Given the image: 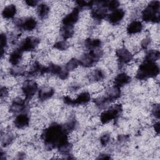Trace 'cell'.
I'll return each mask as SVG.
<instances>
[{"label": "cell", "mask_w": 160, "mask_h": 160, "mask_svg": "<svg viewBox=\"0 0 160 160\" xmlns=\"http://www.w3.org/2000/svg\"><path fill=\"white\" fill-rule=\"evenodd\" d=\"M68 134L64 125L53 122L42 131L41 138L46 149L59 150L70 143Z\"/></svg>", "instance_id": "6da1fadb"}, {"label": "cell", "mask_w": 160, "mask_h": 160, "mask_svg": "<svg viewBox=\"0 0 160 160\" xmlns=\"http://www.w3.org/2000/svg\"><path fill=\"white\" fill-rule=\"evenodd\" d=\"M159 74V67L156 62L143 61L139 66L136 78L139 80H146L156 77Z\"/></svg>", "instance_id": "7a4b0ae2"}, {"label": "cell", "mask_w": 160, "mask_h": 160, "mask_svg": "<svg viewBox=\"0 0 160 160\" xmlns=\"http://www.w3.org/2000/svg\"><path fill=\"white\" fill-rule=\"evenodd\" d=\"M142 19L146 22L158 23L160 19V2L152 1L141 12Z\"/></svg>", "instance_id": "3957f363"}, {"label": "cell", "mask_w": 160, "mask_h": 160, "mask_svg": "<svg viewBox=\"0 0 160 160\" xmlns=\"http://www.w3.org/2000/svg\"><path fill=\"white\" fill-rule=\"evenodd\" d=\"M103 56V51L101 49L90 50L82 55L79 59L80 66L84 68H91L97 64Z\"/></svg>", "instance_id": "277c9868"}, {"label": "cell", "mask_w": 160, "mask_h": 160, "mask_svg": "<svg viewBox=\"0 0 160 160\" xmlns=\"http://www.w3.org/2000/svg\"><path fill=\"white\" fill-rule=\"evenodd\" d=\"M122 111V106L120 104H116L111 106L108 109L104 111L100 115V121L105 124L112 120L117 119Z\"/></svg>", "instance_id": "5b68a950"}, {"label": "cell", "mask_w": 160, "mask_h": 160, "mask_svg": "<svg viewBox=\"0 0 160 160\" xmlns=\"http://www.w3.org/2000/svg\"><path fill=\"white\" fill-rule=\"evenodd\" d=\"M21 90L25 99L29 101L38 92V84L35 81L28 79L23 82Z\"/></svg>", "instance_id": "8992f818"}, {"label": "cell", "mask_w": 160, "mask_h": 160, "mask_svg": "<svg viewBox=\"0 0 160 160\" xmlns=\"http://www.w3.org/2000/svg\"><path fill=\"white\" fill-rule=\"evenodd\" d=\"M28 108V101L18 97L12 101L9 107V111L12 113L19 114L27 112Z\"/></svg>", "instance_id": "52a82bcc"}, {"label": "cell", "mask_w": 160, "mask_h": 160, "mask_svg": "<svg viewBox=\"0 0 160 160\" xmlns=\"http://www.w3.org/2000/svg\"><path fill=\"white\" fill-rule=\"evenodd\" d=\"M15 25L19 30L31 31L36 28L38 22L36 19L32 17H27L16 20L15 21Z\"/></svg>", "instance_id": "ba28073f"}, {"label": "cell", "mask_w": 160, "mask_h": 160, "mask_svg": "<svg viewBox=\"0 0 160 160\" xmlns=\"http://www.w3.org/2000/svg\"><path fill=\"white\" fill-rule=\"evenodd\" d=\"M91 100V95L88 92L84 91L80 93L76 98L72 99L68 96L63 98V101L66 104L69 106L83 105L88 103Z\"/></svg>", "instance_id": "9c48e42d"}, {"label": "cell", "mask_w": 160, "mask_h": 160, "mask_svg": "<svg viewBox=\"0 0 160 160\" xmlns=\"http://www.w3.org/2000/svg\"><path fill=\"white\" fill-rule=\"evenodd\" d=\"M40 39L35 36H28L19 44L18 48L24 52L32 51L36 49L39 44Z\"/></svg>", "instance_id": "30bf717a"}, {"label": "cell", "mask_w": 160, "mask_h": 160, "mask_svg": "<svg viewBox=\"0 0 160 160\" xmlns=\"http://www.w3.org/2000/svg\"><path fill=\"white\" fill-rule=\"evenodd\" d=\"M47 73L56 76L62 80L66 79L69 76V71L65 68L54 63H50L47 66Z\"/></svg>", "instance_id": "8fae6325"}, {"label": "cell", "mask_w": 160, "mask_h": 160, "mask_svg": "<svg viewBox=\"0 0 160 160\" xmlns=\"http://www.w3.org/2000/svg\"><path fill=\"white\" fill-rule=\"evenodd\" d=\"M80 9L75 7L71 12L66 14L62 19V26L74 27V25L78 22L79 18Z\"/></svg>", "instance_id": "7c38bea8"}, {"label": "cell", "mask_w": 160, "mask_h": 160, "mask_svg": "<svg viewBox=\"0 0 160 160\" xmlns=\"http://www.w3.org/2000/svg\"><path fill=\"white\" fill-rule=\"evenodd\" d=\"M116 56L119 64L122 66L130 62L133 58L132 54L126 48H121L116 51Z\"/></svg>", "instance_id": "4fadbf2b"}, {"label": "cell", "mask_w": 160, "mask_h": 160, "mask_svg": "<svg viewBox=\"0 0 160 160\" xmlns=\"http://www.w3.org/2000/svg\"><path fill=\"white\" fill-rule=\"evenodd\" d=\"M44 74H47V66L41 64L38 61H35L31 64L27 73L28 76L29 77L36 76Z\"/></svg>", "instance_id": "5bb4252c"}, {"label": "cell", "mask_w": 160, "mask_h": 160, "mask_svg": "<svg viewBox=\"0 0 160 160\" xmlns=\"http://www.w3.org/2000/svg\"><path fill=\"white\" fill-rule=\"evenodd\" d=\"M30 122V118L27 112L18 114L13 121L14 126L19 129H22L27 128Z\"/></svg>", "instance_id": "9a60e30c"}, {"label": "cell", "mask_w": 160, "mask_h": 160, "mask_svg": "<svg viewBox=\"0 0 160 160\" xmlns=\"http://www.w3.org/2000/svg\"><path fill=\"white\" fill-rule=\"evenodd\" d=\"M125 16V11L122 8H118L111 12L107 16L109 22L112 25H116L120 23Z\"/></svg>", "instance_id": "2e32d148"}, {"label": "cell", "mask_w": 160, "mask_h": 160, "mask_svg": "<svg viewBox=\"0 0 160 160\" xmlns=\"http://www.w3.org/2000/svg\"><path fill=\"white\" fill-rule=\"evenodd\" d=\"M121 96V88H119L113 86L107 89V91L105 92V94L103 96L109 102H111L112 101H114L120 98Z\"/></svg>", "instance_id": "e0dca14e"}, {"label": "cell", "mask_w": 160, "mask_h": 160, "mask_svg": "<svg viewBox=\"0 0 160 160\" xmlns=\"http://www.w3.org/2000/svg\"><path fill=\"white\" fill-rule=\"evenodd\" d=\"M131 81V78L125 72H121L117 74L113 80V86L121 88L129 84Z\"/></svg>", "instance_id": "ac0fdd59"}, {"label": "cell", "mask_w": 160, "mask_h": 160, "mask_svg": "<svg viewBox=\"0 0 160 160\" xmlns=\"http://www.w3.org/2000/svg\"><path fill=\"white\" fill-rule=\"evenodd\" d=\"M55 91L51 87H46L39 89L38 99L40 101L43 102L51 99L54 94Z\"/></svg>", "instance_id": "d6986e66"}, {"label": "cell", "mask_w": 160, "mask_h": 160, "mask_svg": "<svg viewBox=\"0 0 160 160\" xmlns=\"http://www.w3.org/2000/svg\"><path fill=\"white\" fill-rule=\"evenodd\" d=\"M143 29V24L140 21L134 20L127 26L126 32L128 34H135L139 33Z\"/></svg>", "instance_id": "ffe728a7"}, {"label": "cell", "mask_w": 160, "mask_h": 160, "mask_svg": "<svg viewBox=\"0 0 160 160\" xmlns=\"http://www.w3.org/2000/svg\"><path fill=\"white\" fill-rule=\"evenodd\" d=\"M23 52L19 48H16L13 50L9 56V62L12 66H16L19 64L21 61L22 59Z\"/></svg>", "instance_id": "44dd1931"}, {"label": "cell", "mask_w": 160, "mask_h": 160, "mask_svg": "<svg viewBox=\"0 0 160 160\" xmlns=\"http://www.w3.org/2000/svg\"><path fill=\"white\" fill-rule=\"evenodd\" d=\"M83 44L86 49H89V51L95 50L100 49L102 46V41L99 39L88 38L84 41Z\"/></svg>", "instance_id": "7402d4cb"}, {"label": "cell", "mask_w": 160, "mask_h": 160, "mask_svg": "<svg viewBox=\"0 0 160 160\" xmlns=\"http://www.w3.org/2000/svg\"><path fill=\"white\" fill-rule=\"evenodd\" d=\"M17 12V8L15 4H11L4 8L2 11V16L4 19H9L14 17Z\"/></svg>", "instance_id": "603a6c76"}, {"label": "cell", "mask_w": 160, "mask_h": 160, "mask_svg": "<svg viewBox=\"0 0 160 160\" xmlns=\"http://www.w3.org/2000/svg\"><path fill=\"white\" fill-rule=\"evenodd\" d=\"M50 11L49 6L46 3H41L38 5L37 14L39 19H44L47 18Z\"/></svg>", "instance_id": "cb8c5ba5"}, {"label": "cell", "mask_w": 160, "mask_h": 160, "mask_svg": "<svg viewBox=\"0 0 160 160\" xmlns=\"http://www.w3.org/2000/svg\"><path fill=\"white\" fill-rule=\"evenodd\" d=\"M106 78V73L101 69H96L90 72L89 78L90 80L98 82L103 80Z\"/></svg>", "instance_id": "d4e9b609"}, {"label": "cell", "mask_w": 160, "mask_h": 160, "mask_svg": "<svg viewBox=\"0 0 160 160\" xmlns=\"http://www.w3.org/2000/svg\"><path fill=\"white\" fill-rule=\"evenodd\" d=\"M74 33V27L62 26L60 29V34L64 40L68 39L72 37Z\"/></svg>", "instance_id": "484cf974"}, {"label": "cell", "mask_w": 160, "mask_h": 160, "mask_svg": "<svg viewBox=\"0 0 160 160\" xmlns=\"http://www.w3.org/2000/svg\"><path fill=\"white\" fill-rule=\"evenodd\" d=\"M26 67L24 65H16V66H13L10 70H9V73L11 75L13 76H23L26 73Z\"/></svg>", "instance_id": "4316f807"}, {"label": "cell", "mask_w": 160, "mask_h": 160, "mask_svg": "<svg viewBox=\"0 0 160 160\" xmlns=\"http://www.w3.org/2000/svg\"><path fill=\"white\" fill-rule=\"evenodd\" d=\"M160 57V52L158 50L156 49H151L149 50L145 54L144 61H151V62H156L159 60Z\"/></svg>", "instance_id": "83f0119b"}, {"label": "cell", "mask_w": 160, "mask_h": 160, "mask_svg": "<svg viewBox=\"0 0 160 160\" xmlns=\"http://www.w3.org/2000/svg\"><path fill=\"white\" fill-rule=\"evenodd\" d=\"M14 139V136L11 133H8L4 134V135H2L1 134V144L4 147H6L9 145H10L12 141Z\"/></svg>", "instance_id": "f1b7e54d"}, {"label": "cell", "mask_w": 160, "mask_h": 160, "mask_svg": "<svg viewBox=\"0 0 160 160\" xmlns=\"http://www.w3.org/2000/svg\"><path fill=\"white\" fill-rule=\"evenodd\" d=\"M79 65L80 64H79V59L76 58H71L66 64V66L64 68L66 69V70H68L69 72L76 69Z\"/></svg>", "instance_id": "f546056e"}, {"label": "cell", "mask_w": 160, "mask_h": 160, "mask_svg": "<svg viewBox=\"0 0 160 160\" xmlns=\"http://www.w3.org/2000/svg\"><path fill=\"white\" fill-rule=\"evenodd\" d=\"M8 46V37L6 33L2 32L1 34V57L3 58L5 54V51Z\"/></svg>", "instance_id": "4dcf8cb0"}, {"label": "cell", "mask_w": 160, "mask_h": 160, "mask_svg": "<svg viewBox=\"0 0 160 160\" xmlns=\"http://www.w3.org/2000/svg\"><path fill=\"white\" fill-rule=\"evenodd\" d=\"M69 46V44L68 42V41L64 39L56 41L53 44V48L59 51H65L68 49Z\"/></svg>", "instance_id": "1f68e13d"}, {"label": "cell", "mask_w": 160, "mask_h": 160, "mask_svg": "<svg viewBox=\"0 0 160 160\" xmlns=\"http://www.w3.org/2000/svg\"><path fill=\"white\" fill-rule=\"evenodd\" d=\"M78 124L77 121L74 118H73V119H71V120H69L66 124H64V126L66 130L67 131V132L68 133H69L77 128V127L78 126Z\"/></svg>", "instance_id": "d6a6232c"}, {"label": "cell", "mask_w": 160, "mask_h": 160, "mask_svg": "<svg viewBox=\"0 0 160 160\" xmlns=\"http://www.w3.org/2000/svg\"><path fill=\"white\" fill-rule=\"evenodd\" d=\"M94 1H76V4H77V8H78L79 9L82 8H92L94 6Z\"/></svg>", "instance_id": "836d02e7"}, {"label": "cell", "mask_w": 160, "mask_h": 160, "mask_svg": "<svg viewBox=\"0 0 160 160\" xmlns=\"http://www.w3.org/2000/svg\"><path fill=\"white\" fill-rule=\"evenodd\" d=\"M111 141V134L108 132H104L99 138L100 144L102 146H106Z\"/></svg>", "instance_id": "e575fe53"}, {"label": "cell", "mask_w": 160, "mask_h": 160, "mask_svg": "<svg viewBox=\"0 0 160 160\" xmlns=\"http://www.w3.org/2000/svg\"><path fill=\"white\" fill-rule=\"evenodd\" d=\"M120 6V2L116 0H111V1H107L106 3V8L108 11H113L119 8Z\"/></svg>", "instance_id": "d590c367"}, {"label": "cell", "mask_w": 160, "mask_h": 160, "mask_svg": "<svg viewBox=\"0 0 160 160\" xmlns=\"http://www.w3.org/2000/svg\"><path fill=\"white\" fill-rule=\"evenodd\" d=\"M151 112L152 114L158 119L159 118V112H160V108L159 105L158 104H154L151 109Z\"/></svg>", "instance_id": "8d00e7d4"}, {"label": "cell", "mask_w": 160, "mask_h": 160, "mask_svg": "<svg viewBox=\"0 0 160 160\" xmlns=\"http://www.w3.org/2000/svg\"><path fill=\"white\" fill-rule=\"evenodd\" d=\"M8 90L5 86H1L0 89V97L2 101L4 99H6L8 96Z\"/></svg>", "instance_id": "74e56055"}, {"label": "cell", "mask_w": 160, "mask_h": 160, "mask_svg": "<svg viewBox=\"0 0 160 160\" xmlns=\"http://www.w3.org/2000/svg\"><path fill=\"white\" fill-rule=\"evenodd\" d=\"M151 39L149 37H146L141 42V48L143 49H147V48L149 46V44H151Z\"/></svg>", "instance_id": "f35d334b"}, {"label": "cell", "mask_w": 160, "mask_h": 160, "mask_svg": "<svg viewBox=\"0 0 160 160\" xmlns=\"http://www.w3.org/2000/svg\"><path fill=\"white\" fill-rule=\"evenodd\" d=\"M25 3L30 7H34L38 4L39 1L37 0H26L25 1Z\"/></svg>", "instance_id": "ab89813d"}, {"label": "cell", "mask_w": 160, "mask_h": 160, "mask_svg": "<svg viewBox=\"0 0 160 160\" xmlns=\"http://www.w3.org/2000/svg\"><path fill=\"white\" fill-rule=\"evenodd\" d=\"M97 159H110L111 157L108 154H101L99 155V157Z\"/></svg>", "instance_id": "60d3db41"}, {"label": "cell", "mask_w": 160, "mask_h": 160, "mask_svg": "<svg viewBox=\"0 0 160 160\" xmlns=\"http://www.w3.org/2000/svg\"><path fill=\"white\" fill-rule=\"evenodd\" d=\"M153 128H154V130L155 131V132H156L157 134H159V122H155L153 125Z\"/></svg>", "instance_id": "b9f144b4"}, {"label": "cell", "mask_w": 160, "mask_h": 160, "mask_svg": "<svg viewBox=\"0 0 160 160\" xmlns=\"http://www.w3.org/2000/svg\"><path fill=\"white\" fill-rule=\"evenodd\" d=\"M128 136L126 135H119L118 136V140L120 142H124L126 140H128Z\"/></svg>", "instance_id": "7bdbcfd3"}, {"label": "cell", "mask_w": 160, "mask_h": 160, "mask_svg": "<svg viewBox=\"0 0 160 160\" xmlns=\"http://www.w3.org/2000/svg\"><path fill=\"white\" fill-rule=\"evenodd\" d=\"M6 158V156H5V152H4L2 150L1 151V155H0V159L1 160L5 159Z\"/></svg>", "instance_id": "ee69618b"}]
</instances>
